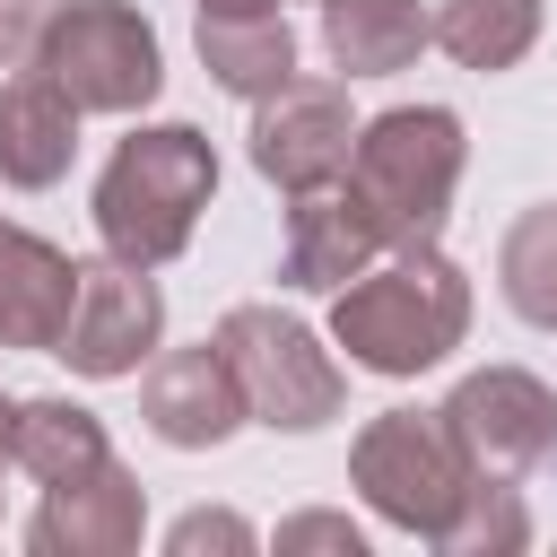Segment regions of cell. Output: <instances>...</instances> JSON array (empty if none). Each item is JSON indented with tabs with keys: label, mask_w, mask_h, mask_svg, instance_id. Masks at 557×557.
Segmentation results:
<instances>
[{
	"label": "cell",
	"mask_w": 557,
	"mask_h": 557,
	"mask_svg": "<svg viewBox=\"0 0 557 557\" xmlns=\"http://www.w3.org/2000/svg\"><path fill=\"white\" fill-rule=\"evenodd\" d=\"M461 331H470V278L435 244H392L331 305V339L348 348V366H366L383 383H409V374L444 366L461 348Z\"/></svg>",
	"instance_id": "1"
},
{
	"label": "cell",
	"mask_w": 557,
	"mask_h": 557,
	"mask_svg": "<svg viewBox=\"0 0 557 557\" xmlns=\"http://www.w3.org/2000/svg\"><path fill=\"white\" fill-rule=\"evenodd\" d=\"M209 200H218V157H209V139H200L191 122H148V131H131V139L104 157V174H96V235H104L113 261L165 270V261L191 244V226H200Z\"/></svg>",
	"instance_id": "2"
},
{
	"label": "cell",
	"mask_w": 557,
	"mask_h": 557,
	"mask_svg": "<svg viewBox=\"0 0 557 557\" xmlns=\"http://www.w3.org/2000/svg\"><path fill=\"white\" fill-rule=\"evenodd\" d=\"M461 113L453 104H392L374 122H357V157H348V183L366 191V209L383 218L392 244H435V226L453 218V191H461Z\"/></svg>",
	"instance_id": "3"
},
{
	"label": "cell",
	"mask_w": 557,
	"mask_h": 557,
	"mask_svg": "<svg viewBox=\"0 0 557 557\" xmlns=\"http://www.w3.org/2000/svg\"><path fill=\"white\" fill-rule=\"evenodd\" d=\"M209 339H218V357L235 366V392H244L252 426H270V435H313V426L339 418L348 383H339L331 348H322L296 313H278V305H235Z\"/></svg>",
	"instance_id": "4"
},
{
	"label": "cell",
	"mask_w": 557,
	"mask_h": 557,
	"mask_svg": "<svg viewBox=\"0 0 557 557\" xmlns=\"http://www.w3.org/2000/svg\"><path fill=\"white\" fill-rule=\"evenodd\" d=\"M348 487H357L392 531L435 540L444 513H453L461 487H470V461H461L444 409H383V418H366L357 444H348Z\"/></svg>",
	"instance_id": "5"
},
{
	"label": "cell",
	"mask_w": 557,
	"mask_h": 557,
	"mask_svg": "<svg viewBox=\"0 0 557 557\" xmlns=\"http://www.w3.org/2000/svg\"><path fill=\"white\" fill-rule=\"evenodd\" d=\"M35 70H52L78 113H139V104H157V87H165L157 26H148L131 0H78V9L52 26V44H44Z\"/></svg>",
	"instance_id": "6"
},
{
	"label": "cell",
	"mask_w": 557,
	"mask_h": 557,
	"mask_svg": "<svg viewBox=\"0 0 557 557\" xmlns=\"http://www.w3.org/2000/svg\"><path fill=\"white\" fill-rule=\"evenodd\" d=\"M444 426H453L470 479H513L522 487L557 453V392L540 374H522V366H479V374L453 383Z\"/></svg>",
	"instance_id": "7"
},
{
	"label": "cell",
	"mask_w": 557,
	"mask_h": 557,
	"mask_svg": "<svg viewBox=\"0 0 557 557\" xmlns=\"http://www.w3.org/2000/svg\"><path fill=\"white\" fill-rule=\"evenodd\" d=\"M165 339V296L139 261H78V305H70V331L52 357H70V374L87 383H113V374H139Z\"/></svg>",
	"instance_id": "8"
},
{
	"label": "cell",
	"mask_w": 557,
	"mask_h": 557,
	"mask_svg": "<svg viewBox=\"0 0 557 557\" xmlns=\"http://www.w3.org/2000/svg\"><path fill=\"white\" fill-rule=\"evenodd\" d=\"M357 157V113H348V87L331 78H287L252 104V174L278 183V191H313V183H339Z\"/></svg>",
	"instance_id": "9"
},
{
	"label": "cell",
	"mask_w": 557,
	"mask_h": 557,
	"mask_svg": "<svg viewBox=\"0 0 557 557\" xmlns=\"http://www.w3.org/2000/svg\"><path fill=\"white\" fill-rule=\"evenodd\" d=\"M392 252L383 218L366 209V191L339 174V183H313V191H287V244H278V278L305 287V296H339L348 278H366L374 261Z\"/></svg>",
	"instance_id": "10"
},
{
	"label": "cell",
	"mask_w": 557,
	"mask_h": 557,
	"mask_svg": "<svg viewBox=\"0 0 557 557\" xmlns=\"http://www.w3.org/2000/svg\"><path fill=\"white\" fill-rule=\"evenodd\" d=\"M139 418H148L157 444H174V453H209V444H226L252 409H244L235 366L218 357V339H200V348H165V357H148V374H139Z\"/></svg>",
	"instance_id": "11"
},
{
	"label": "cell",
	"mask_w": 557,
	"mask_h": 557,
	"mask_svg": "<svg viewBox=\"0 0 557 557\" xmlns=\"http://www.w3.org/2000/svg\"><path fill=\"white\" fill-rule=\"evenodd\" d=\"M139 531H148V487L122 461H104L87 479L44 487V513L26 522V548L35 557H131Z\"/></svg>",
	"instance_id": "12"
},
{
	"label": "cell",
	"mask_w": 557,
	"mask_h": 557,
	"mask_svg": "<svg viewBox=\"0 0 557 557\" xmlns=\"http://www.w3.org/2000/svg\"><path fill=\"white\" fill-rule=\"evenodd\" d=\"M78 104L61 96L52 70H9L0 78V183L17 191H52L78 157Z\"/></svg>",
	"instance_id": "13"
},
{
	"label": "cell",
	"mask_w": 557,
	"mask_h": 557,
	"mask_svg": "<svg viewBox=\"0 0 557 557\" xmlns=\"http://www.w3.org/2000/svg\"><path fill=\"white\" fill-rule=\"evenodd\" d=\"M70 305H78V261L0 218V348L52 357L70 331Z\"/></svg>",
	"instance_id": "14"
},
{
	"label": "cell",
	"mask_w": 557,
	"mask_h": 557,
	"mask_svg": "<svg viewBox=\"0 0 557 557\" xmlns=\"http://www.w3.org/2000/svg\"><path fill=\"white\" fill-rule=\"evenodd\" d=\"M435 44V9L418 0H322V52L348 78H392Z\"/></svg>",
	"instance_id": "15"
},
{
	"label": "cell",
	"mask_w": 557,
	"mask_h": 557,
	"mask_svg": "<svg viewBox=\"0 0 557 557\" xmlns=\"http://www.w3.org/2000/svg\"><path fill=\"white\" fill-rule=\"evenodd\" d=\"M104 461H113V444H104V418H96L87 400H61V392L17 400V470H26L35 487L87 479V470H104Z\"/></svg>",
	"instance_id": "16"
},
{
	"label": "cell",
	"mask_w": 557,
	"mask_h": 557,
	"mask_svg": "<svg viewBox=\"0 0 557 557\" xmlns=\"http://www.w3.org/2000/svg\"><path fill=\"white\" fill-rule=\"evenodd\" d=\"M200 70H209L226 96L261 104L270 87L296 78V35H287L278 9H270V17H200Z\"/></svg>",
	"instance_id": "17"
},
{
	"label": "cell",
	"mask_w": 557,
	"mask_h": 557,
	"mask_svg": "<svg viewBox=\"0 0 557 557\" xmlns=\"http://www.w3.org/2000/svg\"><path fill=\"white\" fill-rule=\"evenodd\" d=\"M435 44L461 70H513L540 44V0H435Z\"/></svg>",
	"instance_id": "18"
},
{
	"label": "cell",
	"mask_w": 557,
	"mask_h": 557,
	"mask_svg": "<svg viewBox=\"0 0 557 557\" xmlns=\"http://www.w3.org/2000/svg\"><path fill=\"white\" fill-rule=\"evenodd\" d=\"M496 287L531 331H557V200L522 209L496 244Z\"/></svg>",
	"instance_id": "19"
},
{
	"label": "cell",
	"mask_w": 557,
	"mask_h": 557,
	"mask_svg": "<svg viewBox=\"0 0 557 557\" xmlns=\"http://www.w3.org/2000/svg\"><path fill=\"white\" fill-rule=\"evenodd\" d=\"M435 548L444 557H513V548H531V513H522L513 479H470L461 505L444 513Z\"/></svg>",
	"instance_id": "20"
},
{
	"label": "cell",
	"mask_w": 557,
	"mask_h": 557,
	"mask_svg": "<svg viewBox=\"0 0 557 557\" xmlns=\"http://www.w3.org/2000/svg\"><path fill=\"white\" fill-rule=\"evenodd\" d=\"M78 0H0V70H35L52 26L70 17Z\"/></svg>",
	"instance_id": "21"
},
{
	"label": "cell",
	"mask_w": 557,
	"mask_h": 557,
	"mask_svg": "<svg viewBox=\"0 0 557 557\" xmlns=\"http://www.w3.org/2000/svg\"><path fill=\"white\" fill-rule=\"evenodd\" d=\"M165 548H174V557H200V548H252V522H235V513H183V522L165 531Z\"/></svg>",
	"instance_id": "22"
},
{
	"label": "cell",
	"mask_w": 557,
	"mask_h": 557,
	"mask_svg": "<svg viewBox=\"0 0 557 557\" xmlns=\"http://www.w3.org/2000/svg\"><path fill=\"white\" fill-rule=\"evenodd\" d=\"M278 548H339V557H366V531L348 513H296L278 522Z\"/></svg>",
	"instance_id": "23"
},
{
	"label": "cell",
	"mask_w": 557,
	"mask_h": 557,
	"mask_svg": "<svg viewBox=\"0 0 557 557\" xmlns=\"http://www.w3.org/2000/svg\"><path fill=\"white\" fill-rule=\"evenodd\" d=\"M278 0H200V17H270Z\"/></svg>",
	"instance_id": "24"
},
{
	"label": "cell",
	"mask_w": 557,
	"mask_h": 557,
	"mask_svg": "<svg viewBox=\"0 0 557 557\" xmlns=\"http://www.w3.org/2000/svg\"><path fill=\"white\" fill-rule=\"evenodd\" d=\"M0 453L17 461V400H9V392H0Z\"/></svg>",
	"instance_id": "25"
},
{
	"label": "cell",
	"mask_w": 557,
	"mask_h": 557,
	"mask_svg": "<svg viewBox=\"0 0 557 557\" xmlns=\"http://www.w3.org/2000/svg\"><path fill=\"white\" fill-rule=\"evenodd\" d=\"M9 470H17V461H9V453H0V479H9Z\"/></svg>",
	"instance_id": "26"
}]
</instances>
